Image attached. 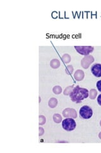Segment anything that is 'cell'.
<instances>
[{"label": "cell", "mask_w": 101, "mask_h": 153, "mask_svg": "<svg viewBox=\"0 0 101 153\" xmlns=\"http://www.w3.org/2000/svg\"><path fill=\"white\" fill-rule=\"evenodd\" d=\"M70 97L71 100L76 103H81L82 100L89 97V91L77 85L71 92Z\"/></svg>", "instance_id": "obj_1"}, {"label": "cell", "mask_w": 101, "mask_h": 153, "mask_svg": "<svg viewBox=\"0 0 101 153\" xmlns=\"http://www.w3.org/2000/svg\"><path fill=\"white\" fill-rule=\"evenodd\" d=\"M62 126L64 130L66 131H72L76 128V122L73 119L67 118L64 119L62 122Z\"/></svg>", "instance_id": "obj_2"}, {"label": "cell", "mask_w": 101, "mask_h": 153, "mask_svg": "<svg viewBox=\"0 0 101 153\" xmlns=\"http://www.w3.org/2000/svg\"><path fill=\"white\" fill-rule=\"evenodd\" d=\"M80 116L84 119H90L93 115V111L92 108L87 105H84L80 109Z\"/></svg>", "instance_id": "obj_3"}, {"label": "cell", "mask_w": 101, "mask_h": 153, "mask_svg": "<svg viewBox=\"0 0 101 153\" xmlns=\"http://www.w3.org/2000/svg\"><path fill=\"white\" fill-rule=\"evenodd\" d=\"M75 49L81 54L88 55L93 51L94 47L91 46H75Z\"/></svg>", "instance_id": "obj_4"}, {"label": "cell", "mask_w": 101, "mask_h": 153, "mask_svg": "<svg viewBox=\"0 0 101 153\" xmlns=\"http://www.w3.org/2000/svg\"><path fill=\"white\" fill-rule=\"evenodd\" d=\"M91 71L95 76L100 77L101 76V64H94L91 68Z\"/></svg>", "instance_id": "obj_5"}, {"label": "cell", "mask_w": 101, "mask_h": 153, "mask_svg": "<svg viewBox=\"0 0 101 153\" xmlns=\"http://www.w3.org/2000/svg\"><path fill=\"white\" fill-rule=\"evenodd\" d=\"M97 88L99 91L101 92V80H99L97 83Z\"/></svg>", "instance_id": "obj_6"}, {"label": "cell", "mask_w": 101, "mask_h": 153, "mask_svg": "<svg viewBox=\"0 0 101 153\" xmlns=\"http://www.w3.org/2000/svg\"><path fill=\"white\" fill-rule=\"evenodd\" d=\"M97 102L101 106V94L99 95V97L97 98Z\"/></svg>", "instance_id": "obj_7"}]
</instances>
